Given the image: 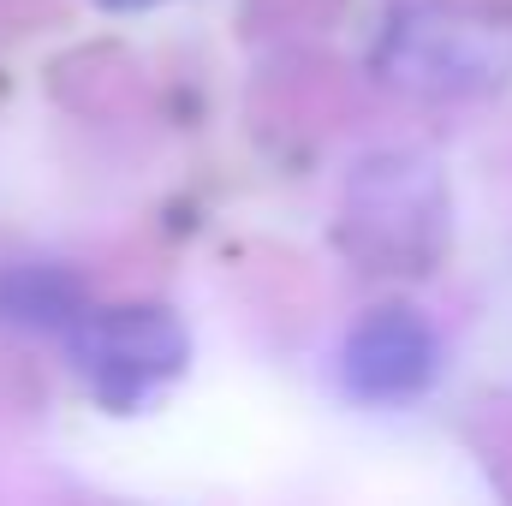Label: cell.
Returning a JSON list of instances; mask_svg holds the SVG:
<instances>
[{"instance_id": "obj_1", "label": "cell", "mask_w": 512, "mask_h": 506, "mask_svg": "<svg viewBox=\"0 0 512 506\" xmlns=\"http://www.w3.org/2000/svg\"><path fill=\"white\" fill-rule=\"evenodd\" d=\"M376 78L429 102L489 96L512 78V18L483 0H405L382 24Z\"/></svg>"}, {"instance_id": "obj_2", "label": "cell", "mask_w": 512, "mask_h": 506, "mask_svg": "<svg viewBox=\"0 0 512 506\" xmlns=\"http://www.w3.org/2000/svg\"><path fill=\"white\" fill-rule=\"evenodd\" d=\"M346 251L376 274H429L447 251V185L423 155H370L346 191Z\"/></svg>"}, {"instance_id": "obj_3", "label": "cell", "mask_w": 512, "mask_h": 506, "mask_svg": "<svg viewBox=\"0 0 512 506\" xmlns=\"http://www.w3.org/2000/svg\"><path fill=\"white\" fill-rule=\"evenodd\" d=\"M72 358L108 411H137L185 370L191 340L161 304H102L72 322Z\"/></svg>"}, {"instance_id": "obj_4", "label": "cell", "mask_w": 512, "mask_h": 506, "mask_svg": "<svg viewBox=\"0 0 512 506\" xmlns=\"http://www.w3.org/2000/svg\"><path fill=\"white\" fill-rule=\"evenodd\" d=\"M435 376H441V334L411 304H382L346 334L340 381L364 405H411L417 393L435 387Z\"/></svg>"}, {"instance_id": "obj_5", "label": "cell", "mask_w": 512, "mask_h": 506, "mask_svg": "<svg viewBox=\"0 0 512 506\" xmlns=\"http://www.w3.org/2000/svg\"><path fill=\"white\" fill-rule=\"evenodd\" d=\"M84 316V292L60 268H6L0 274V322L18 328H66Z\"/></svg>"}, {"instance_id": "obj_6", "label": "cell", "mask_w": 512, "mask_h": 506, "mask_svg": "<svg viewBox=\"0 0 512 506\" xmlns=\"http://www.w3.org/2000/svg\"><path fill=\"white\" fill-rule=\"evenodd\" d=\"M108 6H155V0H108Z\"/></svg>"}]
</instances>
